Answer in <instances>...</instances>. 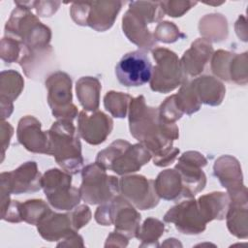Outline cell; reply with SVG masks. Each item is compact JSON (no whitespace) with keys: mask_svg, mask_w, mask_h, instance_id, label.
<instances>
[{"mask_svg":"<svg viewBox=\"0 0 248 248\" xmlns=\"http://www.w3.org/2000/svg\"><path fill=\"white\" fill-rule=\"evenodd\" d=\"M129 127L131 135L151 153L155 166H169L177 158L179 149L172 143L179 137L178 127L161 119L158 108L148 107L142 95L130 103Z\"/></svg>","mask_w":248,"mask_h":248,"instance_id":"6da1fadb","label":"cell"},{"mask_svg":"<svg viewBox=\"0 0 248 248\" xmlns=\"http://www.w3.org/2000/svg\"><path fill=\"white\" fill-rule=\"evenodd\" d=\"M48 146L46 155L54 157L56 163L70 174L82 170L83 157L78 132L73 121L57 120L47 131Z\"/></svg>","mask_w":248,"mask_h":248,"instance_id":"7a4b0ae2","label":"cell"},{"mask_svg":"<svg viewBox=\"0 0 248 248\" xmlns=\"http://www.w3.org/2000/svg\"><path fill=\"white\" fill-rule=\"evenodd\" d=\"M5 36L22 43L31 50L51 46V30L25 7L16 6L5 25Z\"/></svg>","mask_w":248,"mask_h":248,"instance_id":"3957f363","label":"cell"},{"mask_svg":"<svg viewBox=\"0 0 248 248\" xmlns=\"http://www.w3.org/2000/svg\"><path fill=\"white\" fill-rule=\"evenodd\" d=\"M151 158V153L142 144L116 140L97 154L95 162L105 170L124 175L140 170Z\"/></svg>","mask_w":248,"mask_h":248,"instance_id":"277c9868","label":"cell"},{"mask_svg":"<svg viewBox=\"0 0 248 248\" xmlns=\"http://www.w3.org/2000/svg\"><path fill=\"white\" fill-rule=\"evenodd\" d=\"M95 220L102 226L114 225V231L128 238L137 237L140 226V214L121 195L100 204L95 212Z\"/></svg>","mask_w":248,"mask_h":248,"instance_id":"5b68a950","label":"cell"},{"mask_svg":"<svg viewBox=\"0 0 248 248\" xmlns=\"http://www.w3.org/2000/svg\"><path fill=\"white\" fill-rule=\"evenodd\" d=\"M79 194L82 201L89 204H103L119 194V179L108 175L106 170L96 162L81 170Z\"/></svg>","mask_w":248,"mask_h":248,"instance_id":"8992f818","label":"cell"},{"mask_svg":"<svg viewBox=\"0 0 248 248\" xmlns=\"http://www.w3.org/2000/svg\"><path fill=\"white\" fill-rule=\"evenodd\" d=\"M152 55L156 61L149 81L152 91L169 93L187 80L175 52L165 47H155L152 49Z\"/></svg>","mask_w":248,"mask_h":248,"instance_id":"52a82bcc","label":"cell"},{"mask_svg":"<svg viewBox=\"0 0 248 248\" xmlns=\"http://www.w3.org/2000/svg\"><path fill=\"white\" fill-rule=\"evenodd\" d=\"M42 188L49 204L57 210H72L81 200L79 189L72 186V176L65 170H46L42 177Z\"/></svg>","mask_w":248,"mask_h":248,"instance_id":"ba28073f","label":"cell"},{"mask_svg":"<svg viewBox=\"0 0 248 248\" xmlns=\"http://www.w3.org/2000/svg\"><path fill=\"white\" fill-rule=\"evenodd\" d=\"M46 88L52 115L57 120L73 121L78 115V108L72 102L71 77L62 71L54 72L46 79Z\"/></svg>","mask_w":248,"mask_h":248,"instance_id":"9c48e42d","label":"cell"},{"mask_svg":"<svg viewBox=\"0 0 248 248\" xmlns=\"http://www.w3.org/2000/svg\"><path fill=\"white\" fill-rule=\"evenodd\" d=\"M43 175L38 170L36 162L29 161L17 169L0 174L1 197L34 193L42 188Z\"/></svg>","mask_w":248,"mask_h":248,"instance_id":"30bf717a","label":"cell"},{"mask_svg":"<svg viewBox=\"0 0 248 248\" xmlns=\"http://www.w3.org/2000/svg\"><path fill=\"white\" fill-rule=\"evenodd\" d=\"M153 67L147 54L139 49L123 55L115 67L119 83L126 87L141 86L150 81Z\"/></svg>","mask_w":248,"mask_h":248,"instance_id":"8fae6325","label":"cell"},{"mask_svg":"<svg viewBox=\"0 0 248 248\" xmlns=\"http://www.w3.org/2000/svg\"><path fill=\"white\" fill-rule=\"evenodd\" d=\"M205 157L197 151L184 152L178 159L174 169L179 172L183 184V198L191 199L202 192L206 184V176L202 168L206 166Z\"/></svg>","mask_w":248,"mask_h":248,"instance_id":"7c38bea8","label":"cell"},{"mask_svg":"<svg viewBox=\"0 0 248 248\" xmlns=\"http://www.w3.org/2000/svg\"><path fill=\"white\" fill-rule=\"evenodd\" d=\"M164 221L174 224L184 234H199L204 232L207 224L198 201L193 198L170 207L164 215Z\"/></svg>","mask_w":248,"mask_h":248,"instance_id":"4fadbf2b","label":"cell"},{"mask_svg":"<svg viewBox=\"0 0 248 248\" xmlns=\"http://www.w3.org/2000/svg\"><path fill=\"white\" fill-rule=\"evenodd\" d=\"M119 194L141 210H148L159 203L160 198L154 188V180L143 175H127L119 179Z\"/></svg>","mask_w":248,"mask_h":248,"instance_id":"5bb4252c","label":"cell"},{"mask_svg":"<svg viewBox=\"0 0 248 248\" xmlns=\"http://www.w3.org/2000/svg\"><path fill=\"white\" fill-rule=\"evenodd\" d=\"M113 128L112 119L106 113L95 110H81L78 117V135L89 144L104 142Z\"/></svg>","mask_w":248,"mask_h":248,"instance_id":"9a60e30c","label":"cell"},{"mask_svg":"<svg viewBox=\"0 0 248 248\" xmlns=\"http://www.w3.org/2000/svg\"><path fill=\"white\" fill-rule=\"evenodd\" d=\"M41 122L34 116L26 115L18 121L16 137L25 149L33 153H47V131H42Z\"/></svg>","mask_w":248,"mask_h":248,"instance_id":"2e32d148","label":"cell"},{"mask_svg":"<svg viewBox=\"0 0 248 248\" xmlns=\"http://www.w3.org/2000/svg\"><path fill=\"white\" fill-rule=\"evenodd\" d=\"M214 174L221 185L228 190L229 197L236 196L247 192L243 184V177L239 162L230 155L219 157L213 167Z\"/></svg>","mask_w":248,"mask_h":248,"instance_id":"e0dca14e","label":"cell"},{"mask_svg":"<svg viewBox=\"0 0 248 248\" xmlns=\"http://www.w3.org/2000/svg\"><path fill=\"white\" fill-rule=\"evenodd\" d=\"M213 47L209 41L204 38H199L192 43L181 59V67L186 77H197L202 74L210 61L213 54Z\"/></svg>","mask_w":248,"mask_h":248,"instance_id":"ac0fdd59","label":"cell"},{"mask_svg":"<svg viewBox=\"0 0 248 248\" xmlns=\"http://www.w3.org/2000/svg\"><path fill=\"white\" fill-rule=\"evenodd\" d=\"M40 235L47 241H59L77 233L69 213H56L50 210L38 224Z\"/></svg>","mask_w":248,"mask_h":248,"instance_id":"d6986e66","label":"cell"},{"mask_svg":"<svg viewBox=\"0 0 248 248\" xmlns=\"http://www.w3.org/2000/svg\"><path fill=\"white\" fill-rule=\"evenodd\" d=\"M122 29L129 41L137 45L140 50H150L157 46L147 23L131 9H128L122 17Z\"/></svg>","mask_w":248,"mask_h":248,"instance_id":"ffe728a7","label":"cell"},{"mask_svg":"<svg viewBox=\"0 0 248 248\" xmlns=\"http://www.w3.org/2000/svg\"><path fill=\"white\" fill-rule=\"evenodd\" d=\"M121 1H93L88 2L86 26L98 32L109 29L122 7Z\"/></svg>","mask_w":248,"mask_h":248,"instance_id":"44dd1931","label":"cell"},{"mask_svg":"<svg viewBox=\"0 0 248 248\" xmlns=\"http://www.w3.org/2000/svg\"><path fill=\"white\" fill-rule=\"evenodd\" d=\"M24 87V80L21 75L14 70L1 72L0 76V101L1 118L4 120L10 117L14 110L13 102L20 95Z\"/></svg>","mask_w":248,"mask_h":248,"instance_id":"7402d4cb","label":"cell"},{"mask_svg":"<svg viewBox=\"0 0 248 248\" xmlns=\"http://www.w3.org/2000/svg\"><path fill=\"white\" fill-rule=\"evenodd\" d=\"M247 202V193L230 197V204L225 218L230 232L237 238H246L248 235Z\"/></svg>","mask_w":248,"mask_h":248,"instance_id":"603a6c76","label":"cell"},{"mask_svg":"<svg viewBox=\"0 0 248 248\" xmlns=\"http://www.w3.org/2000/svg\"><path fill=\"white\" fill-rule=\"evenodd\" d=\"M191 83L201 104L219 106L222 103L226 88L218 78L211 76H202L191 80Z\"/></svg>","mask_w":248,"mask_h":248,"instance_id":"cb8c5ba5","label":"cell"},{"mask_svg":"<svg viewBox=\"0 0 248 248\" xmlns=\"http://www.w3.org/2000/svg\"><path fill=\"white\" fill-rule=\"evenodd\" d=\"M154 188L160 199L176 201L183 198V184L179 172L175 169L161 171L154 180Z\"/></svg>","mask_w":248,"mask_h":248,"instance_id":"d4e9b609","label":"cell"},{"mask_svg":"<svg viewBox=\"0 0 248 248\" xmlns=\"http://www.w3.org/2000/svg\"><path fill=\"white\" fill-rule=\"evenodd\" d=\"M197 201L207 223L225 219L230 204V197L227 193L212 192L201 196Z\"/></svg>","mask_w":248,"mask_h":248,"instance_id":"484cf974","label":"cell"},{"mask_svg":"<svg viewBox=\"0 0 248 248\" xmlns=\"http://www.w3.org/2000/svg\"><path fill=\"white\" fill-rule=\"evenodd\" d=\"M101 89L102 85L100 80L94 77H82L77 81V97L84 110H98Z\"/></svg>","mask_w":248,"mask_h":248,"instance_id":"4316f807","label":"cell"},{"mask_svg":"<svg viewBox=\"0 0 248 248\" xmlns=\"http://www.w3.org/2000/svg\"><path fill=\"white\" fill-rule=\"evenodd\" d=\"M200 33L205 40L220 42L227 38V19L220 14H211L203 16L199 25Z\"/></svg>","mask_w":248,"mask_h":248,"instance_id":"83f0119b","label":"cell"},{"mask_svg":"<svg viewBox=\"0 0 248 248\" xmlns=\"http://www.w3.org/2000/svg\"><path fill=\"white\" fill-rule=\"evenodd\" d=\"M165 232L164 224L153 217L145 219L143 224L140 226L137 238L141 241L140 247H158V239Z\"/></svg>","mask_w":248,"mask_h":248,"instance_id":"f1b7e54d","label":"cell"},{"mask_svg":"<svg viewBox=\"0 0 248 248\" xmlns=\"http://www.w3.org/2000/svg\"><path fill=\"white\" fill-rule=\"evenodd\" d=\"M177 94H174L175 103L182 113L191 115L201 108V102L192 86L191 81L188 79L180 85Z\"/></svg>","mask_w":248,"mask_h":248,"instance_id":"f546056e","label":"cell"},{"mask_svg":"<svg viewBox=\"0 0 248 248\" xmlns=\"http://www.w3.org/2000/svg\"><path fill=\"white\" fill-rule=\"evenodd\" d=\"M50 210L49 206L43 200H28L19 204L21 221L36 226Z\"/></svg>","mask_w":248,"mask_h":248,"instance_id":"4dcf8cb0","label":"cell"},{"mask_svg":"<svg viewBox=\"0 0 248 248\" xmlns=\"http://www.w3.org/2000/svg\"><path fill=\"white\" fill-rule=\"evenodd\" d=\"M132 99L129 94L109 91L104 97V106L113 117L124 118L127 115Z\"/></svg>","mask_w":248,"mask_h":248,"instance_id":"1f68e13d","label":"cell"},{"mask_svg":"<svg viewBox=\"0 0 248 248\" xmlns=\"http://www.w3.org/2000/svg\"><path fill=\"white\" fill-rule=\"evenodd\" d=\"M129 9L138 14L147 24L161 20L165 15L160 1H132L129 3Z\"/></svg>","mask_w":248,"mask_h":248,"instance_id":"d6a6232c","label":"cell"},{"mask_svg":"<svg viewBox=\"0 0 248 248\" xmlns=\"http://www.w3.org/2000/svg\"><path fill=\"white\" fill-rule=\"evenodd\" d=\"M233 53L219 49L213 52L210 68L212 73L223 80L230 81V66Z\"/></svg>","mask_w":248,"mask_h":248,"instance_id":"836d02e7","label":"cell"},{"mask_svg":"<svg viewBox=\"0 0 248 248\" xmlns=\"http://www.w3.org/2000/svg\"><path fill=\"white\" fill-rule=\"evenodd\" d=\"M24 47L25 46L19 41L5 36L1 41L0 47L2 60L8 63H19L24 51Z\"/></svg>","mask_w":248,"mask_h":248,"instance_id":"e575fe53","label":"cell"},{"mask_svg":"<svg viewBox=\"0 0 248 248\" xmlns=\"http://www.w3.org/2000/svg\"><path fill=\"white\" fill-rule=\"evenodd\" d=\"M230 81L243 85L247 83V52L233 53L230 66Z\"/></svg>","mask_w":248,"mask_h":248,"instance_id":"d590c367","label":"cell"},{"mask_svg":"<svg viewBox=\"0 0 248 248\" xmlns=\"http://www.w3.org/2000/svg\"><path fill=\"white\" fill-rule=\"evenodd\" d=\"M153 36L156 41L170 44L176 42L181 37H184V34H181L179 28L172 22L163 21L157 25Z\"/></svg>","mask_w":248,"mask_h":248,"instance_id":"8d00e7d4","label":"cell"},{"mask_svg":"<svg viewBox=\"0 0 248 248\" xmlns=\"http://www.w3.org/2000/svg\"><path fill=\"white\" fill-rule=\"evenodd\" d=\"M162 10L166 15L171 17L182 16L191 8L196 6L198 3L193 1H160Z\"/></svg>","mask_w":248,"mask_h":248,"instance_id":"74e56055","label":"cell"},{"mask_svg":"<svg viewBox=\"0 0 248 248\" xmlns=\"http://www.w3.org/2000/svg\"><path fill=\"white\" fill-rule=\"evenodd\" d=\"M74 229L78 232L79 229L84 227L91 219V211L85 204L77 205L69 213Z\"/></svg>","mask_w":248,"mask_h":248,"instance_id":"f35d334b","label":"cell"},{"mask_svg":"<svg viewBox=\"0 0 248 248\" xmlns=\"http://www.w3.org/2000/svg\"><path fill=\"white\" fill-rule=\"evenodd\" d=\"M60 4L59 1H35L34 9L40 16L49 17L56 13Z\"/></svg>","mask_w":248,"mask_h":248,"instance_id":"ab89813d","label":"cell"},{"mask_svg":"<svg viewBox=\"0 0 248 248\" xmlns=\"http://www.w3.org/2000/svg\"><path fill=\"white\" fill-rule=\"evenodd\" d=\"M13 132H14V129L10 125V123H7L4 120H2V122H1V146H2V155L3 156L5 153V150L9 147V143H10V140L13 136Z\"/></svg>","mask_w":248,"mask_h":248,"instance_id":"60d3db41","label":"cell"},{"mask_svg":"<svg viewBox=\"0 0 248 248\" xmlns=\"http://www.w3.org/2000/svg\"><path fill=\"white\" fill-rule=\"evenodd\" d=\"M128 237L125 235L117 232H112L111 233L108 234L107 241L105 243V246H119V247H125L128 245Z\"/></svg>","mask_w":248,"mask_h":248,"instance_id":"b9f144b4","label":"cell"}]
</instances>
